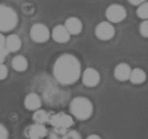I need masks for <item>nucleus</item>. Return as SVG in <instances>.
I'll return each instance as SVG.
<instances>
[{
	"mask_svg": "<svg viewBox=\"0 0 148 139\" xmlns=\"http://www.w3.org/2000/svg\"><path fill=\"white\" fill-rule=\"evenodd\" d=\"M54 76L58 82L64 85L75 84L81 74V65L73 54H61L55 61L53 68Z\"/></svg>",
	"mask_w": 148,
	"mask_h": 139,
	"instance_id": "obj_1",
	"label": "nucleus"
},
{
	"mask_svg": "<svg viewBox=\"0 0 148 139\" xmlns=\"http://www.w3.org/2000/svg\"><path fill=\"white\" fill-rule=\"evenodd\" d=\"M71 114L80 121L88 120L93 114V104L88 98L77 96L71 100L70 105Z\"/></svg>",
	"mask_w": 148,
	"mask_h": 139,
	"instance_id": "obj_2",
	"label": "nucleus"
},
{
	"mask_svg": "<svg viewBox=\"0 0 148 139\" xmlns=\"http://www.w3.org/2000/svg\"><path fill=\"white\" fill-rule=\"evenodd\" d=\"M49 122L54 127V132L51 134V136H56L55 138H58L57 135L63 136L65 131H68L69 128L72 127L74 124V120L70 115L64 112H59L50 116Z\"/></svg>",
	"mask_w": 148,
	"mask_h": 139,
	"instance_id": "obj_3",
	"label": "nucleus"
},
{
	"mask_svg": "<svg viewBox=\"0 0 148 139\" xmlns=\"http://www.w3.org/2000/svg\"><path fill=\"white\" fill-rule=\"evenodd\" d=\"M18 18L14 8L9 6L0 5V32L13 30L18 24Z\"/></svg>",
	"mask_w": 148,
	"mask_h": 139,
	"instance_id": "obj_4",
	"label": "nucleus"
},
{
	"mask_svg": "<svg viewBox=\"0 0 148 139\" xmlns=\"http://www.w3.org/2000/svg\"><path fill=\"white\" fill-rule=\"evenodd\" d=\"M126 15L127 13L125 7L117 3L110 5L106 11V16L110 23H120L125 19Z\"/></svg>",
	"mask_w": 148,
	"mask_h": 139,
	"instance_id": "obj_5",
	"label": "nucleus"
},
{
	"mask_svg": "<svg viewBox=\"0 0 148 139\" xmlns=\"http://www.w3.org/2000/svg\"><path fill=\"white\" fill-rule=\"evenodd\" d=\"M30 38L36 43H45L50 37V32L44 23H35L30 29Z\"/></svg>",
	"mask_w": 148,
	"mask_h": 139,
	"instance_id": "obj_6",
	"label": "nucleus"
},
{
	"mask_svg": "<svg viewBox=\"0 0 148 139\" xmlns=\"http://www.w3.org/2000/svg\"><path fill=\"white\" fill-rule=\"evenodd\" d=\"M95 33L98 39L103 41H106V40L111 39L114 37L116 30H115L114 26L110 22L103 21L99 24H97L95 30Z\"/></svg>",
	"mask_w": 148,
	"mask_h": 139,
	"instance_id": "obj_7",
	"label": "nucleus"
},
{
	"mask_svg": "<svg viewBox=\"0 0 148 139\" xmlns=\"http://www.w3.org/2000/svg\"><path fill=\"white\" fill-rule=\"evenodd\" d=\"M101 75L94 68H87L82 75L83 84L87 87H95L100 83Z\"/></svg>",
	"mask_w": 148,
	"mask_h": 139,
	"instance_id": "obj_8",
	"label": "nucleus"
},
{
	"mask_svg": "<svg viewBox=\"0 0 148 139\" xmlns=\"http://www.w3.org/2000/svg\"><path fill=\"white\" fill-rule=\"evenodd\" d=\"M46 127L44 124L35 123L29 126L26 130V136L29 138L31 139H40L45 138L47 135Z\"/></svg>",
	"mask_w": 148,
	"mask_h": 139,
	"instance_id": "obj_9",
	"label": "nucleus"
},
{
	"mask_svg": "<svg viewBox=\"0 0 148 139\" xmlns=\"http://www.w3.org/2000/svg\"><path fill=\"white\" fill-rule=\"evenodd\" d=\"M51 35L55 42L60 44L67 43L70 39V34L69 33V31L67 30L65 26L62 24H59L55 26L53 29Z\"/></svg>",
	"mask_w": 148,
	"mask_h": 139,
	"instance_id": "obj_10",
	"label": "nucleus"
},
{
	"mask_svg": "<svg viewBox=\"0 0 148 139\" xmlns=\"http://www.w3.org/2000/svg\"><path fill=\"white\" fill-rule=\"evenodd\" d=\"M132 72L131 66L126 63H120L114 70V76L119 81H126L129 80Z\"/></svg>",
	"mask_w": 148,
	"mask_h": 139,
	"instance_id": "obj_11",
	"label": "nucleus"
},
{
	"mask_svg": "<svg viewBox=\"0 0 148 139\" xmlns=\"http://www.w3.org/2000/svg\"><path fill=\"white\" fill-rule=\"evenodd\" d=\"M24 107L29 111H36L41 107L42 106V100L39 96L36 93H29L26 96L23 101Z\"/></svg>",
	"mask_w": 148,
	"mask_h": 139,
	"instance_id": "obj_12",
	"label": "nucleus"
},
{
	"mask_svg": "<svg viewBox=\"0 0 148 139\" xmlns=\"http://www.w3.org/2000/svg\"><path fill=\"white\" fill-rule=\"evenodd\" d=\"M64 26L69 31L70 35H76L81 33L83 30V23L81 20L76 17H70L66 19Z\"/></svg>",
	"mask_w": 148,
	"mask_h": 139,
	"instance_id": "obj_13",
	"label": "nucleus"
},
{
	"mask_svg": "<svg viewBox=\"0 0 148 139\" xmlns=\"http://www.w3.org/2000/svg\"><path fill=\"white\" fill-rule=\"evenodd\" d=\"M22 46V41L17 34H10L6 38L5 48L8 52H16L20 50Z\"/></svg>",
	"mask_w": 148,
	"mask_h": 139,
	"instance_id": "obj_14",
	"label": "nucleus"
},
{
	"mask_svg": "<svg viewBox=\"0 0 148 139\" xmlns=\"http://www.w3.org/2000/svg\"><path fill=\"white\" fill-rule=\"evenodd\" d=\"M129 80L134 85L143 84L147 80V73L140 68H135L132 70Z\"/></svg>",
	"mask_w": 148,
	"mask_h": 139,
	"instance_id": "obj_15",
	"label": "nucleus"
},
{
	"mask_svg": "<svg viewBox=\"0 0 148 139\" xmlns=\"http://www.w3.org/2000/svg\"><path fill=\"white\" fill-rule=\"evenodd\" d=\"M28 65H29L28 60L21 54L16 55L15 57H14L12 60V66L16 71H18V72L24 71L27 70Z\"/></svg>",
	"mask_w": 148,
	"mask_h": 139,
	"instance_id": "obj_16",
	"label": "nucleus"
},
{
	"mask_svg": "<svg viewBox=\"0 0 148 139\" xmlns=\"http://www.w3.org/2000/svg\"><path fill=\"white\" fill-rule=\"evenodd\" d=\"M50 116L51 115L49 112H47L46 111L38 109L36 111H34V113L33 115V120L36 123L45 124L49 122Z\"/></svg>",
	"mask_w": 148,
	"mask_h": 139,
	"instance_id": "obj_17",
	"label": "nucleus"
},
{
	"mask_svg": "<svg viewBox=\"0 0 148 139\" xmlns=\"http://www.w3.org/2000/svg\"><path fill=\"white\" fill-rule=\"evenodd\" d=\"M136 14L141 19H148V1H146L138 5Z\"/></svg>",
	"mask_w": 148,
	"mask_h": 139,
	"instance_id": "obj_18",
	"label": "nucleus"
},
{
	"mask_svg": "<svg viewBox=\"0 0 148 139\" xmlns=\"http://www.w3.org/2000/svg\"><path fill=\"white\" fill-rule=\"evenodd\" d=\"M63 138L64 139H79L81 138L80 134L77 131L75 130H70V131H66L65 133L63 135Z\"/></svg>",
	"mask_w": 148,
	"mask_h": 139,
	"instance_id": "obj_19",
	"label": "nucleus"
},
{
	"mask_svg": "<svg viewBox=\"0 0 148 139\" xmlns=\"http://www.w3.org/2000/svg\"><path fill=\"white\" fill-rule=\"evenodd\" d=\"M140 34L141 36L145 37V38H148V19H145L142 23L140 24Z\"/></svg>",
	"mask_w": 148,
	"mask_h": 139,
	"instance_id": "obj_20",
	"label": "nucleus"
},
{
	"mask_svg": "<svg viewBox=\"0 0 148 139\" xmlns=\"http://www.w3.org/2000/svg\"><path fill=\"white\" fill-rule=\"evenodd\" d=\"M8 67L3 63H0V81L6 79L8 76Z\"/></svg>",
	"mask_w": 148,
	"mask_h": 139,
	"instance_id": "obj_21",
	"label": "nucleus"
},
{
	"mask_svg": "<svg viewBox=\"0 0 148 139\" xmlns=\"http://www.w3.org/2000/svg\"><path fill=\"white\" fill-rule=\"evenodd\" d=\"M8 138V131L5 126L0 123V139H6Z\"/></svg>",
	"mask_w": 148,
	"mask_h": 139,
	"instance_id": "obj_22",
	"label": "nucleus"
},
{
	"mask_svg": "<svg viewBox=\"0 0 148 139\" xmlns=\"http://www.w3.org/2000/svg\"><path fill=\"white\" fill-rule=\"evenodd\" d=\"M8 50L5 47L0 48V63H3L8 54Z\"/></svg>",
	"mask_w": 148,
	"mask_h": 139,
	"instance_id": "obj_23",
	"label": "nucleus"
},
{
	"mask_svg": "<svg viewBox=\"0 0 148 139\" xmlns=\"http://www.w3.org/2000/svg\"><path fill=\"white\" fill-rule=\"evenodd\" d=\"M146 1H147V0H128V2L134 6H138L140 3H142Z\"/></svg>",
	"mask_w": 148,
	"mask_h": 139,
	"instance_id": "obj_24",
	"label": "nucleus"
},
{
	"mask_svg": "<svg viewBox=\"0 0 148 139\" xmlns=\"http://www.w3.org/2000/svg\"><path fill=\"white\" fill-rule=\"evenodd\" d=\"M5 41H6V38L2 34V32H0V48L5 47Z\"/></svg>",
	"mask_w": 148,
	"mask_h": 139,
	"instance_id": "obj_25",
	"label": "nucleus"
},
{
	"mask_svg": "<svg viewBox=\"0 0 148 139\" xmlns=\"http://www.w3.org/2000/svg\"><path fill=\"white\" fill-rule=\"evenodd\" d=\"M88 139H101V137L97 134H91L89 137H87Z\"/></svg>",
	"mask_w": 148,
	"mask_h": 139,
	"instance_id": "obj_26",
	"label": "nucleus"
}]
</instances>
